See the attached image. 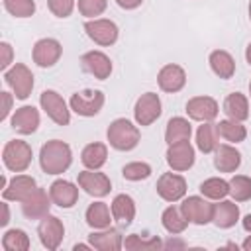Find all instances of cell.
Instances as JSON below:
<instances>
[{
    "mask_svg": "<svg viewBox=\"0 0 251 251\" xmlns=\"http://www.w3.org/2000/svg\"><path fill=\"white\" fill-rule=\"evenodd\" d=\"M71 161H73L71 147L61 139H51L41 147L39 165H41L43 173H47V175L65 173L71 167Z\"/></svg>",
    "mask_w": 251,
    "mask_h": 251,
    "instance_id": "obj_1",
    "label": "cell"
},
{
    "mask_svg": "<svg viewBox=\"0 0 251 251\" xmlns=\"http://www.w3.org/2000/svg\"><path fill=\"white\" fill-rule=\"evenodd\" d=\"M108 141L118 151H129L139 143V129L126 118H118L108 127Z\"/></svg>",
    "mask_w": 251,
    "mask_h": 251,
    "instance_id": "obj_2",
    "label": "cell"
},
{
    "mask_svg": "<svg viewBox=\"0 0 251 251\" xmlns=\"http://www.w3.org/2000/svg\"><path fill=\"white\" fill-rule=\"evenodd\" d=\"M2 159H4V165L10 171L24 173L31 163V147L22 139L8 141L4 151H2Z\"/></svg>",
    "mask_w": 251,
    "mask_h": 251,
    "instance_id": "obj_3",
    "label": "cell"
},
{
    "mask_svg": "<svg viewBox=\"0 0 251 251\" xmlns=\"http://www.w3.org/2000/svg\"><path fill=\"white\" fill-rule=\"evenodd\" d=\"M4 78H6L8 86L14 90L16 98L25 100V98L31 94V88H33V75H31V71H29L25 65L16 63L10 71H6Z\"/></svg>",
    "mask_w": 251,
    "mask_h": 251,
    "instance_id": "obj_4",
    "label": "cell"
},
{
    "mask_svg": "<svg viewBox=\"0 0 251 251\" xmlns=\"http://www.w3.org/2000/svg\"><path fill=\"white\" fill-rule=\"evenodd\" d=\"M180 212L184 214V218L192 224L204 226L208 222H212L214 216V206L210 202H206L200 196H188L182 204H180Z\"/></svg>",
    "mask_w": 251,
    "mask_h": 251,
    "instance_id": "obj_5",
    "label": "cell"
},
{
    "mask_svg": "<svg viewBox=\"0 0 251 251\" xmlns=\"http://www.w3.org/2000/svg\"><path fill=\"white\" fill-rule=\"evenodd\" d=\"M39 104L45 110V114L59 126H67L71 122V114L67 110L65 100L55 90H43L39 96Z\"/></svg>",
    "mask_w": 251,
    "mask_h": 251,
    "instance_id": "obj_6",
    "label": "cell"
},
{
    "mask_svg": "<svg viewBox=\"0 0 251 251\" xmlns=\"http://www.w3.org/2000/svg\"><path fill=\"white\" fill-rule=\"evenodd\" d=\"M104 104V94L100 90H84L71 96V110L78 116H96Z\"/></svg>",
    "mask_w": 251,
    "mask_h": 251,
    "instance_id": "obj_7",
    "label": "cell"
},
{
    "mask_svg": "<svg viewBox=\"0 0 251 251\" xmlns=\"http://www.w3.org/2000/svg\"><path fill=\"white\" fill-rule=\"evenodd\" d=\"M135 122L139 126H151L161 116V100L155 92H145L135 102Z\"/></svg>",
    "mask_w": 251,
    "mask_h": 251,
    "instance_id": "obj_8",
    "label": "cell"
},
{
    "mask_svg": "<svg viewBox=\"0 0 251 251\" xmlns=\"http://www.w3.org/2000/svg\"><path fill=\"white\" fill-rule=\"evenodd\" d=\"M37 233H39V239L43 243V247L47 249H57L63 241V235H65V227H63V222L55 216H43L39 226H37Z\"/></svg>",
    "mask_w": 251,
    "mask_h": 251,
    "instance_id": "obj_9",
    "label": "cell"
},
{
    "mask_svg": "<svg viewBox=\"0 0 251 251\" xmlns=\"http://www.w3.org/2000/svg\"><path fill=\"white\" fill-rule=\"evenodd\" d=\"M86 35L98 45H112L118 39V25L110 20H90L84 24Z\"/></svg>",
    "mask_w": 251,
    "mask_h": 251,
    "instance_id": "obj_10",
    "label": "cell"
},
{
    "mask_svg": "<svg viewBox=\"0 0 251 251\" xmlns=\"http://www.w3.org/2000/svg\"><path fill=\"white\" fill-rule=\"evenodd\" d=\"M157 192L163 200L167 202H176L184 196L186 192V180L180 176V175H175V173H165L159 176L157 180Z\"/></svg>",
    "mask_w": 251,
    "mask_h": 251,
    "instance_id": "obj_11",
    "label": "cell"
},
{
    "mask_svg": "<svg viewBox=\"0 0 251 251\" xmlns=\"http://www.w3.org/2000/svg\"><path fill=\"white\" fill-rule=\"evenodd\" d=\"M167 163H169V167L173 171H188L194 165V149L188 143V139L169 145Z\"/></svg>",
    "mask_w": 251,
    "mask_h": 251,
    "instance_id": "obj_12",
    "label": "cell"
},
{
    "mask_svg": "<svg viewBox=\"0 0 251 251\" xmlns=\"http://www.w3.org/2000/svg\"><path fill=\"white\" fill-rule=\"evenodd\" d=\"M78 184H80V188H82L86 194L96 196V198L106 196V194L110 192V188H112L110 178H108L104 173H92V169L78 173Z\"/></svg>",
    "mask_w": 251,
    "mask_h": 251,
    "instance_id": "obj_13",
    "label": "cell"
},
{
    "mask_svg": "<svg viewBox=\"0 0 251 251\" xmlns=\"http://www.w3.org/2000/svg\"><path fill=\"white\" fill-rule=\"evenodd\" d=\"M63 53V47L57 39H51V37H45V39H39L35 45H33V61L39 65V67H53L59 57Z\"/></svg>",
    "mask_w": 251,
    "mask_h": 251,
    "instance_id": "obj_14",
    "label": "cell"
},
{
    "mask_svg": "<svg viewBox=\"0 0 251 251\" xmlns=\"http://www.w3.org/2000/svg\"><path fill=\"white\" fill-rule=\"evenodd\" d=\"M51 196H47V192L43 188H35L31 196H27L24 202H22V212L25 218L29 220H37V218H43L49 214V208H51Z\"/></svg>",
    "mask_w": 251,
    "mask_h": 251,
    "instance_id": "obj_15",
    "label": "cell"
},
{
    "mask_svg": "<svg viewBox=\"0 0 251 251\" xmlns=\"http://www.w3.org/2000/svg\"><path fill=\"white\" fill-rule=\"evenodd\" d=\"M186 114L198 122H212L218 116V102L210 96H196L186 102Z\"/></svg>",
    "mask_w": 251,
    "mask_h": 251,
    "instance_id": "obj_16",
    "label": "cell"
},
{
    "mask_svg": "<svg viewBox=\"0 0 251 251\" xmlns=\"http://www.w3.org/2000/svg\"><path fill=\"white\" fill-rule=\"evenodd\" d=\"M37 188L33 176H27V175H18L10 180V184L4 186V200H18V202H24L27 196L33 194V190Z\"/></svg>",
    "mask_w": 251,
    "mask_h": 251,
    "instance_id": "obj_17",
    "label": "cell"
},
{
    "mask_svg": "<svg viewBox=\"0 0 251 251\" xmlns=\"http://www.w3.org/2000/svg\"><path fill=\"white\" fill-rule=\"evenodd\" d=\"M84 71H88L90 75H94L98 80H104L110 76L112 73V61L102 53V51H88L82 55L80 59Z\"/></svg>",
    "mask_w": 251,
    "mask_h": 251,
    "instance_id": "obj_18",
    "label": "cell"
},
{
    "mask_svg": "<svg viewBox=\"0 0 251 251\" xmlns=\"http://www.w3.org/2000/svg\"><path fill=\"white\" fill-rule=\"evenodd\" d=\"M157 80H159L161 90H165V92H178L184 86V82H186V73L178 65H165L159 71Z\"/></svg>",
    "mask_w": 251,
    "mask_h": 251,
    "instance_id": "obj_19",
    "label": "cell"
},
{
    "mask_svg": "<svg viewBox=\"0 0 251 251\" xmlns=\"http://www.w3.org/2000/svg\"><path fill=\"white\" fill-rule=\"evenodd\" d=\"M51 200L61 208H71L78 200V188L69 180H55L49 188Z\"/></svg>",
    "mask_w": 251,
    "mask_h": 251,
    "instance_id": "obj_20",
    "label": "cell"
},
{
    "mask_svg": "<svg viewBox=\"0 0 251 251\" xmlns=\"http://www.w3.org/2000/svg\"><path fill=\"white\" fill-rule=\"evenodd\" d=\"M39 126V112L33 106H22L12 116V127L24 135L33 133Z\"/></svg>",
    "mask_w": 251,
    "mask_h": 251,
    "instance_id": "obj_21",
    "label": "cell"
},
{
    "mask_svg": "<svg viewBox=\"0 0 251 251\" xmlns=\"http://www.w3.org/2000/svg\"><path fill=\"white\" fill-rule=\"evenodd\" d=\"M214 165H216V169L222 171V173H233V171L241 165V155H239V151L233 149L231 145H218V147H216Z\"/></svg>",
    "mask_w": 251,
    "mask_h": 251,
    "instance_id": "obj_22",
    "label": "cell"
},
{
    "mask_svg": "<svg viewBox=\"0 0 251 251\" xmlns=\"http://www.w3.org/2000/svg\"><path fill=\"white\" fill-rule=\"evenodd\" d=\"M239 220V208L237 204L229 202V200H224L220 204H214V216H212V222L222 227V229H227L231 226H235V222Z\"/></svg>",
    "mask_w": 251,
    "mask_h": 251,
    "instance_id": "obj_23",
    "label": "cell"
},
{
    "mask_svg": "<svg viewBox=\"0 0 251 251\" xmlns=\"http://www.w3.org/2000/svg\"><path fill=\"white\" fill-rule=\"evenodd\" d=\"M90 239V245L94 249H100V251H118L124 241H122V235L118 229H104V231H96V233H90L88 235Z\"/></svg>",
    "mask_w": 251,
    "mask_h": 251,
    "instance_id": "obj_24",
    "label": "cell"
},
{
    "mask_svg": "<svg viewBox=\"0 0 251 251\" xmlns=\"http://www.w3.org/2000/svg\"><path fill=\"white\" fill-rule=\"evenodd\" d=\"M112 216L124 226H129L135 216V202L127 194H118L112 202Z\"/></svg>",
    "mask_w": 251,
    "mask_h": 251,
    "instance_id": "obj_25",
    "label": "cell"
},
{
    "mask_svg": "<svg viewBox=\"0 0 251 251\" xmlns=\"http://www.w3.org/2000/svg\"><path fill=\"white\" fill-rule=\"evenodd\" d=\"M210 67L220 78H231L235 73V61L227 51H212L210 53Z\"/></svg>",
    "mask_w": 251,
    "mask_h": 251,
    "instance_id": "obj_26",
    "label": "cell"
},
{
    "mask_svg": "<svg viewBox=\"0 0 251 251\" xmlns=\"http://www.w3.org/2000/svg\"><path fill=\"white\" fill-rule=\"evenodd\" d=\"M224 112L229 116V120H237L243 122L249 116V104L247 98L241 92H231L226 100H224Z\"/></svg>",
    "mask_w": 251,
    "mask_h": 251,
    "instance_id": "obj_27",
    "label": "cell"
},
{
    "mask_svg": "<svg viewBox=\"0 0 251 251\" xmlns=\"http://www.w3.org/2000/svg\"><path fill=\"white\" fill-rule=\"evenodd\" d=\"M106 157H108V149L104 143H88L82 153H80V161L86 169H100L104 163H106Z\"/></svg>",
    "mask_w": 251,
    "mask_h": 251,
    "instance_id": "obj_28",
    "label": "cell"
},
{
    "mask_svg": "<svg viewBox=\"0 0 251 251\" xmlns=\"http://www.w3.org/2000/svg\"><path fill=\"white\" fill-rule=\"evenodd\" d=\"M190 133H192V127H190L188 120H184V118H171L169 124H167L165 139H167L169 145H173V143L190 139Z\"/></svg>",
    "mask_w": 251,
    "mask_h": 251,
    "instance_id": "obj_29",
    "label": "cell"
},
{
    "mask_svg": "<svg viewBox=\"0 0 251 251\" xmlns=\"http://www.w3.org/2000/svg\"><path fill=\"white\" fill-rule=\"evenodd\" d=\"M110 208L104 202H94L86 210V224L94 229H106L110 227Z\"/></svg>",
    "mask_w": 251,
    "mask_h": 251,
    "instance_id": "obj_30",
    "label": "cell"
},
{
    "mask_svg": "<svg viewBox=\"0 0 251 251\" xmlns=\"http://www.w3.org/2000/svg\"><path fill=\"white\" fill-rule=\"evenodd\" d=\"M218 127L214 124H208L204 122V126L198 127L196 131V145L202 153H210V151H216L218 147Z\"/></svg>",
    "mask_w": 251,
    "mask_h": 251,
    "instance_id": "obj_31",
    "label": "cell"
},
{
    "mask_svg": "<svg viewBox=\"0 0 251 251\" xmlns=\"http://www.w3.org/2000/svg\"><path fill=\"white\" fill-rule=\"evenodd\" d=\"M216 127H218L220 137H224L231 143H239L247 137L245 126H241V122H237V120H222L220 124H216Z\"/></svg>",
    "mask_w": 251,
    "mask_h": 251,
    "instance_id": "obj_32",
    "label": "cell"
},
{
    "mask_svg": "<svg viewBox=\"0 0 251 251\" xmlns=\"http://www.w3.org/2000/svg\"><path fill=\"white\" fill-rule=\"evenodd\" d=\"M161 222H163V226H165V229L169 233H182L186 229V226H188V220L184 218V214L175 206H169L163 212Z\"/></svg>",
    "mask_w": 251,
    "mask_h": 251,
    "instance_id": "obj_33",
    "label": "cell"
},
{
    "mask_svg": "<svg viewBox=\"0 0 251 251\" xmlns=\"http://www.w3.org/2000/svg\"><path fill=\"white\" fill-rule=\"evenodd\" d=\"M2 247L6 251H25L29 249V237L22 229H10L2 237Z\"/></svg>",
    "mask_w": 251,
    "mask_h": 251,
    "instance_id": "obj_34",
    "label": "cell"
},
{
    "mask_svg": "<svg viewBox=\"0 0 251 251\" xmlns=\"http://www.w3.org/2000/svg\"><path fill=\"white\" fill-rule=\"evenodd\" d=\"M200 192L206 196V198H212V200H220L224 198L226 194H229V182H226L224 178H208L200 184Z\"/></svg>",
    "mask_w": 251,
    "mask_h": 251,
    "instance_id": "obj_35",
    "label": "cell"
},
{
    "mask_svg": "<svg viewBox=\"0 0 251 251\" xmlns=\"http://www.w3.org/2000/svg\"><path fill=\"white\" fill-rule=\"evenodd\" d=\"M229 194L237 200V202H245L251 198V178L243 176V175H235L229 180Z\"/></svg>",
    "mask_w": 251,
    "mask_h": 251,
    "instance_id": "obj_36",
    "label": "cell"
},
{
    "mask_svg": "<svg viewBox=\"0 0 251 251\" xmlns=\"http://www.w3.org/2000/svg\"><path fill=\"white\" fill-rule=\"evenodd\" d=\"M4 8L16 18H29L35 12L33 0H4Z\"/></svg>",
    "mask_w": 251,
    "mask_h": 251,
    "instance_id": "obj_37",
    "label": "cell"
},
{
    "mask_svg": "<svg viewBox=\"0 0 251 251\" xmlns=\"http://www.w3.org/2000/svg\"><path fill=\"white\" fill-rule=\"evenodd\" d=\"M124 245H126V249H131V251H139V249L153 251V249H159V247H161V239H159V237L141 239L137 233H131V235L124 241Z\"/></svg>",
    "mask_w": 251,
    "mask_h": 251,
    "instance_id": "obj_38",
    "label": "cell"
},
{
    "mask_svg": "<svg viewBox=\"0 0 251 251\" xmlns=\"http://www.w3.org/2000/svg\"><path fill=\"white\" fill-rule=\"evenodd\" d=\"M122 175L127 178V180H141V178H147L151 175V167L147 163H127L124 169H122Z\"/></svg>",
    "mask_w": 251,
    "mask_h": 251,
    "instance_id": "obj_39",
    "label": "cell"
},
{
    "mask_svg": "<svg viewBox=\"0 0 251 251\" xmlns=\"http://www.w3.org/2000/svg\"><path fill=\"white\" fill-rule=\"evenodd\" d=\"M108 6V0H78V12L82 16L94 18L100 16Z\"/></svg>",
    "mask_w": 251,
    "mask_h": 251,
    "instance_id": "obj_40",
    "label": "cell"
},
{
    "mask_svg": "<svg viewBox=\"0 0 251 251\" xmlns=\"http://www.w3.org/2000/svg\"><path fill=\"white\" fill-rule=\"evenodd\" d=\"M75 8V0H49V10L57 18H69Z\"/></svg>",
    "mask_w": 251,
    "mask_h": 251,
    "instance_id": "obj_41",
    "label": "cell"
},
{
    "mask_svg": "<svg viewBox=\"0 0 251 251\" xmlns=\"http://www.w3.org/2000/svg\"><path fill=\"white\" fill-rule=\"evenodd\" d=\"M0 51H2V61H0V69L2 71H6L8 69V65L12 63V47L4 41V43H0Z\"/></svg>",
    "mask_w": 251,
    "mask_h": 251,
    "instance_id": "obj_42",
    "label": "cell"
},
{
    "mask_svg": "<svg viewBox=\"0 0 251 251\" xmlns=\"http://www.w3.org/2000/svg\"><path fill=\"white\" fill-rule=\"evenodd\" d=\"M2 114H0V120H6L8 114H10V106H12V96L8 92H2Z\"/></svg>",
    "mask_w": 251,
    "mask_h": 251,
    "instance_id": "obj_43",
    "label": "cell"
},
{
    "mask_svg": "<svg viewBox=\"0 0 251 251\" xmlns=\"http://www.w3.org/2000/svg\"><path fill=\"white\" fill-rule=\"evenodd\" d=\"M116 2H118V6L124 8V10H133V8H137L143 0H116Z\"/></svg>",
    "mask_w": 251,
    "mask_h": 251,
    "instance_id": "obj_44",
    "label": "cell"
},
{
    "mask_svg": "<svg viewBox=\"0 0 251 251\" xmlns=\"http://www.w3.org/2000/svg\"><path fill=\"white\" fill-rule=\"evenodd\" d=\"M2 212H4V216H2L0 224H2V226H6V224H8V220H10V214H8V206H6V204H2Z\"/></svg>",
    "mask_w": 251,
    "mask_h": 251,
    "instance_id": "obj_45",
    "label": "cell"
},
{
    "mask_svg": "<svg viewBox=\"0 0 251 251\" xmlns=\"http://www.w3.org/2000/svg\"><path fill=\"white\" fill-rule=\"evenodd\" d=\"M243 227H245V229H247V231H251V214H249V216H245V218H243Z\"/></svg>",
    "mask_w": 251,
    "mask_h": 251,
    "instance_id": "obj_46",
    "label": "cell"
},
{
    "mask_svg": "<svg viewBox=\"0 0 251 251\" xmlns=\"http://www.w3.org/2000/svg\"><path fill=\"white\" fill-rule=\"evenodd\" d=\"M243 249H245V251H251V235L243 241Z\"/></svg>",
    "mask_w": 251,
    "mask_h": 251,
    "instance_id": "obj_47",
    "label": "cell"
},
{
    "mask_svg": "<svg viewBox=\"0 0 251 251\" xmlns=\"http://www.w3.org/2000/svg\"><path fill=\"white\" fill-rule=\"evenodd\" d=\"M245 59H247V63L251 65V43L247 45V51H245Z\"/></svg>",
    "mask_w": 251,
    "mask_h": 251,
    "instance_id": "obj_48",
    "label": "cell"
},
{
    "mask_svg": "<svg viewBox=\"0 0 251 251\" xmlns=\"http://www.w3.org/2000/svg\"><path fill=\"white\" fill-rule=\"evenodd\" d=\"M78 249H88V245H82V243L80 245H75V251H78Z\"/></svg>",
    "mask_w": 251,
    "mask_h": 251,
    "instance_id": "obj_49",
    "label": "cell"
},
{
    "mask_svg": "<svg viewBox=\"0 0 251 251\" xmlns=\"http://www.w3.org/2000/svg\"><path fill=\"white\" fill-rule=\"evenodd\" d=\"M249 20H251V2H249Z\"/></svg>",
    "mask_w": 251,
    "mask_h": 251,
    "instance_id": "obj_50",
    "label": "cell"
},
{
    "mask_svg": "<svg viewBox=\"0 0 251 251\" xmlns=\"http://www.w3.org/2000/svg\"><path fill=\"white\" fill-rule=\"evenodd\" d=\"M249 94H251V82H249Z\"/></svg>",
    "mask_w": 251,
    "mask_h": 251,
    "instance_id": "obj_51",
    "label": "cell"
}]
</instances>
